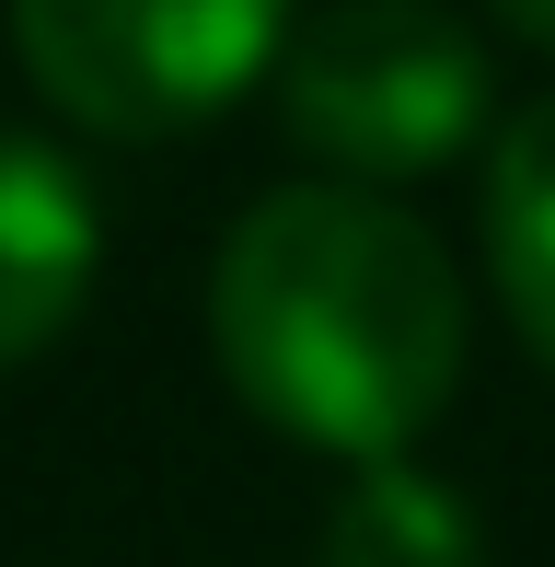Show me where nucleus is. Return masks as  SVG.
<instances>
[{"mask_svg":"<svg viewBox=\"0 0 555 567\" xmlns=\"http://www.w3.org/2000/svg\"><path fill=\"white\" fill-rule=\"evenodd\" d=\"M209 348L266 429L383 463L463 382V267L383 186H278L220 244Z\"/></svg>","mask_w":555,"mask_h":567,"instance_id":"obj_1","label":"nucleus"},{"mask_svg":"<svg viewBox=\"0 0 555 567\" xmlns=\"http://www.w3.org/2000/svg\"><path fill=\"white\" fill-rule=\"evenodd\" d=\"M278 116L336 186H406L440 174L486 127V47L440 0H336L278 47Z\"/></svg>","mask_w":555,"mask_h":567,"instance_id":"obj_2","label":"nucleus"},{"mask_svg":"<svg viewBox=\"0 0 555 567\" xmlns=\"http://www.w3.org/2000/svg\"><path fill=\"white\" fill-rule=\"evenodd\" d=\"M12 47L82 127L174 140L278 70L290 0H12Z\"/></svg>","mask_w":555,"mask_h":567,"instance_id":"obj_3","label":"nucleus"},{"mask_svg":"<svg viewBox=\"0 0 555 567\" xmlns=\"http://www.w3.org/2000/svg\"><path fill=\"white\" fill-rule=\"evenodd\" d=\"M93 267H105V220L82 163L35 127H0V371L70 337Z\"/></svg>","mask_w":555,"mask_h":567,"instance_id":"obj_4","label":"nucleus"},{"mask_svg":"<svg viewBox=\"0 0 555 567\" xmlns=\"http://www.w3.org/2000/svg\"><path fill=\"white\" fill-rule=\"evenodd\" d=\"M486 267H498L510 324L555 371V93L498 127V163H486Z\"/></svg>","mask_w":555,"mask_h":567,"instance_id":"obj_5","label":"nucleus"},{"mask_svg":"<svg viewBox=\"0 0 555 567\" xmlns=\"http://www.w3.org/2000/svg\"><path fill=\"white\" fill-rule=\"evenodd\" d=\"M324 567H486V533H474V509L428 463L383 452L324 509Z\"/></svg>","mask_w":555,"mask_h":567,"instance_id":"obj_6","label":"nucleus"},{"mask_svg":"<svg viewBox=\"0 0 555 567\" xmlns=\"http://www.w3.org/2000/svg\"><path fill=\"white\" fill-rule=\"evenodd\" d=\"M498 12H510L521 35H533V47H555V0H498Z\"/></svg>","mask_w":555,"mask_h":567,"instance_id":"obj_7","label":"nucleus"}]
</instances>
